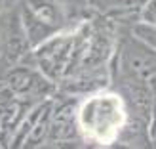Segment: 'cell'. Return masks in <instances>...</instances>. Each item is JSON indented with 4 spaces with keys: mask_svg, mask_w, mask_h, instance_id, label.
<instances>
[{
    "mask_svg": "<svg viewBox=\"0 0 156 149\" xmlns=\"http://www.w3.org/2000/svg\"><path fill=\"white\" fill-rule=\"evenodd\" d=\"M139 19L141 23H149V25H156V0H147L139 10Z\"/></svg>",
    "mask_w": 156,
    "mask_h": 149,
    "instance_id": "8992f818",
    "label": "cell"
},
{
    "mask_svg": "<svg viewBox=\"0 0 156 149\" xmlns=\"http://www.w3.org/2000/svg\"><path fill=\"white\" fill-rule=\"evenodd\" d=\"M23 8L36 21L44 23L46 27H50L53 31H59L65 25V13L57 0H25Z\"/></svg>",
    "mask_w": 156,
    "mask_h": 149,
    "instance_id": "3957f363",
    "label": "cell"
},
{
    "mask_svg": "<svg viewBox=\"0 0 156 149\" xmlns=\"http://www.w3.org/2000/svg\"><path fill=\"white\" fill-rule=\"evenodd\" d=\"M74 35H51L40 42L34 50V61L40 73L50 78L51 82H57L59 78H65L69 63L73 56Z\"/></svg>",
    "mask_w": 156,
    "mask_h": 149,
    "instance_id": "7a4b0ae2",
    "label": "cell"
},
{
    "mask_svg": "<svg viewBox=\"0 0 156 149\" xmlns=\"http://www.w3.org/2000/svg\"><path fill=\"white\" fill-rule=\"evenodd\" d=\"M90 2L99 8L103 12H108V10H116V12H124V10H141V6L147 2V0H90Z\"/></svg>",
    "mask_w": 156,
    "mask_h": 149,
    "instance_id": "277c9868",
    "label": "cell"
},
{
    "mask_svg": "<svg viewBox=\"0 0 156 149\" xmlns=\"http://www.w3.org/2000/svg\"><path fill=\"white\" fill-rule=\"evenodd\" d=\"M133 35L141 42H145L151 50H156V25H149V23H139L133 29Z\"/></svg>",
    "mask_w": 156,
    "mask_h": 149,
    "instance_id": "5b68a950",
    "label": "cell"
},
{
    "mask_svg": "<svg viewBox=\"0 0 156 149\" xmlns=\"http://www.w3.org/2000/svg\"><path fill=\"white\" fill-rule=\"evenodd\" d=\"M128 105L116 92H91L76 105V126L86 142L111 145L128 124Z\"/></svg>",
    "mask_w": 156,
    "mask_h": 149,
    "instance_id": "6da1fadb",
    "label": "cell"
}]
</instances>
